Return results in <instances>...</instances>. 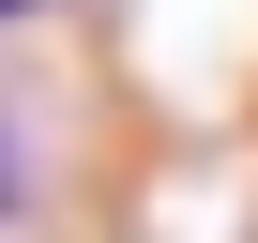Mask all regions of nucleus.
I'll use <instances>...</instances> for the list:
<instances>
[{
	"label": "nucleus",
	"mask_w": 258,
	"mask_h": 243,
	"mask_svg": "<svg viewBox=\"0 0 258 243\" xmlns=\"http://www.w3.org/2000/svg\"><path fill=\"white\" fill-rule=\"evenodd\" d=\"M16 198H31V122L0 106V213H16Z\"/></svg>",
	"instance_id": "obj_1"
},
{
	"label": "nucleus",
	"mask_w": 258,
	"mask_h": 243,
	"mask_svg": "<svg viewBox=\"0 0 258 243\" xmlns=\"http://www.w3.org/2000/svg\"><path fill=\"white\" fill-rule=\"evenodd\" d=\"M0 16H31V0H0Z\"/></svg>",
	"instance_id": "obj_2"
}]
</instances>
